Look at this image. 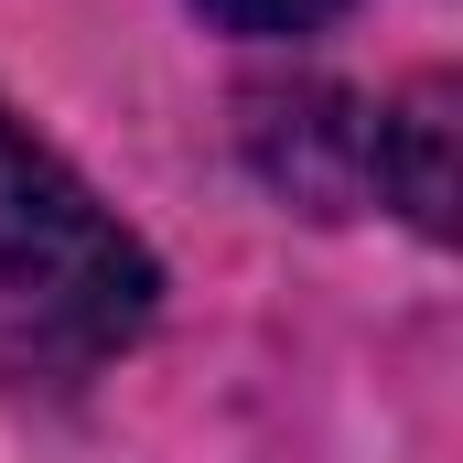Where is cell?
Returning a JSON list of instances; mask_svg holds the SVG:
<instances>
[{
  "label": "cell",
  "instance_id": "obj_2",
  "mask_svg": "<svg viewBox=\"0 0 463 463\" xmlns=\"http://www.w3.org/2000/svg\"><path fill=\"white\" fill-rule=\"evenodd\" d=\"M366 118L377 109H355V98H335V87L248 98V151H259V173H269L291 205L345 216L355 194H366Z\"/></svg>",
  "mask_w": 463,
  "mask_h": 463
},
{
  "label": "cell",
  "instance_id": "obj_3",
  "mask_svg": "<svg viewBox=\"0 0 463 463\" xmlns=\"http://www.w3.org/2000/svg\"><path fill=\"white\" fill-rule=\"evenodd\" d=\"M366 184L420 237H453V76H420L366 118Z\"/></svg>",
  "mask_w": 463,
  "mask_h": 463
},
{
  "label": "cell",
  "instance_id": "obj_4",
  "mask_svg": "<svg viewBox=\"0 0 463 463\" xmlns=\"http://www.w3.org/2000/svg\"><path fill=\"white\" fill-rule=\"evenodd\" d=\"M216 33H259V43H291V33H324L335 11H355V0H194Z\"/></svg>",
  "mask_w": 463,
  "mask_h": 463
},
{
  "label": "cell",
  "instance_id": "obj_1",
  "mask_svg": "<svg viewBox=\"0 0 463 463\" xmlns=\"http://www.w3.org/2000/svg\"><path fill=\"white\" fill-rule=\"evenodd\" d=\"M162 259L0 98V388L65 399L151 335Z\"/></svg>",
  "mask_w": 463,
  "mask_h": 463
}]
</instances>
